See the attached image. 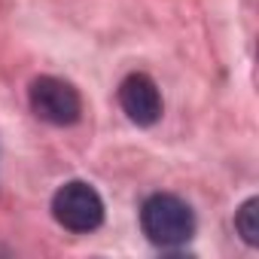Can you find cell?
<instances>
[{
  "mask_svg": "<svg viewBox=\"0 0 259 259\" xmlns=\"http://www.w3.org/2000/svg\"><path fill=\"white\" fill-rule=\"evenodd\" d=\"M52 217L67 232H95L104 223V201L89 183L70 180L52 195Z\"/></svg>",
  "mask_w": 259,
  "mask_h": 259,
  "instance_id": "7a4b0ae2",
  "label": "cell"
},
{
  "mask_svg": "<svg viewBox=\"0 0 259 259\" xmlns=\"http://www.w3.org/2000/svg\"><path fill=\"white\" fill-rule=\"evenodd\" d=\"M31 110L49 125H73L82 113L79 92L58 76H37L28 89Z\"/></svg>",
  "mask_w": 259,
  "mask_h": 259,
  "instance_id": "3957f363",
  "label": "cell"
},
{
  "mask_svg": "<svg viewBox=\"0 0 259 259\" xmlns=\"http://www.w3.org/2000/svg\"><path fill=\"white\" fill-rule=\"evenodd\" d=\"M119 104L125 116L138 125H153L162 116V95L153 76L147 73H128L119 85Z\"/></svg>",
  "mask_w": 259,
  "mask_h": 259,
  "instance_id": "277c9868",
  "label": "cell"
},
{
  "mask_svg": "<svg viewBox=\"0 0 259 259\" xmlns=\"http://www.w3.org/2000/svg\"><path fill=\"white\" fill-rule=\"evenodd\" d=\"M235 229H238V235H241L250 247L259 244V198H247V201L241 204V210H238V217H235Z\"/></svg>",
  "mask_w": 259,
  "mask_h": 259,
  "instance_id": "5b68a950",
  "label": "cell"
},
{
  "mask_svg": "<svg viewBox=\"0 0 259 259\" xmlns=\"http://www.w3.org/2000/svg\"><path fill=\"white\" fill-rule=\"evenodd\" d=\"M141 229L144 235L159 247H180L195 232V213L192 207L168 192L150 195L141 207Z\"/></svg>",
  "mask_w": 259,
  "mask_h": 259,
  "instance_id": "6da1fadb",
  "label": "cell"
}]
</instances>
